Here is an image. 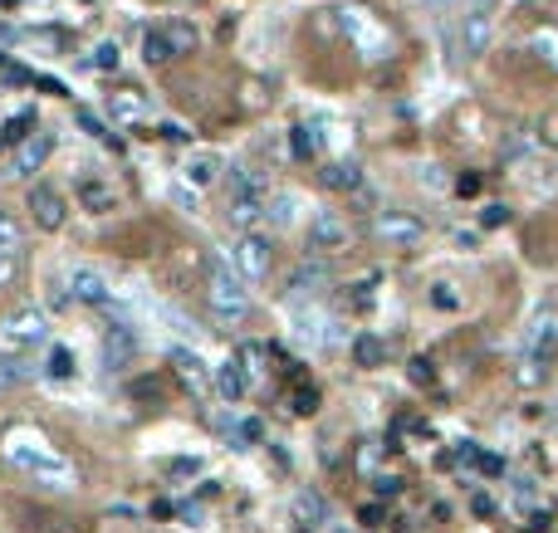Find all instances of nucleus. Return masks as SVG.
<instances>
[{"label":"nucleus","instance_id":"f257e3e1","mask_svg":"<svg viewBox=\"0 0 558 533\" xmlns=\"http://www.w3.org/2000/svg\"><path fill=\"white\" fill-rule=\"evenodd\" d=\"M5 455L15 460L25 475H35V485H49V489H74L79 485V470L39 431H30V426H15V431L5 436Z\"/></svg>","mask_w":558,"mask_h":533},{"label":"nucleus","instance_id":"f03ea898","mask_svg":"<svg viewBox=\"0 0 558 533\" xmlns=\"http://www.w3.org/2000/svg\"><path fill=\"white\" fill-rule=\"evenodd\" d=\"M554 352H558V313H554V309H539V313H534V323L524 328L520 377H524V382H539L544 372H549Z\"/></svg>","mask_w":558,"mask_h":533},{"label":"nucleus","instance_id":"7ed1b4c3","mask_svg":"<svg viewBox=\"0 0 558 533\" xmlns=\"http://www.w3.org/2000/svg\"><path fill=\"white\" fill-rule=\"evenodd\" d=\"M231 225L235 230H255V221L265 216V182L255 172H245V166H235L231 172Z\"/></svg>","mask_w":558,"mask_h":533},{"label":"nucleus","instance_id":"20e7f679","mask_svg":"<svg viewBox=\"0 0 558 533\" xmlns=\"http://www.w3.org/2000/svg\"><path fill=\"white\" fill-rule=\"evenodd\" d=\"M206 304L221 323H241L245 313H250V294H245V284L231 275V269H211V279H206Z\"/></svg>","mask_w":558,"mask_h":533},{"label":"nucleus","instance_id":"39448f33","mask_svg":"<svg viewBox=\"0 0 558 533\" xmlns=\"http://www.w3.org/2000/svg\"><path fill=\"white\" fill-rule=\"evenodd\" d=\"M231 259H235V269H241V279H250V284L270 279V265H275L270 235H260V230H241V240L231 245Z\"/></svg>","mask_w":558,"mask_h":533},{"label":"nucleus","instance_id":"423d86ee","mask_svg":"<svg viewBox=\"0 0 558 533\" xmlns=\"http://www.w3.org/2000/svg\"><path fill=\"white\" fill-rule=\"evenodd\" d=\"M338 20H343L348 39H353V45L363 49V59H387V55H392V35L368 15V10H343Z\"/></svg>","mask_w":558,"mask_h":533},{"label":"nucleus","instance_id":"0eeeda50","mask_svg":"<svg viewBox=\"0 0 558 533\" xmlns=\"http://www.w3.org/2000/svg\"><path fill=\"white\" fill-rule=\"evenodd\" d=\"M372 235H377L387 250H411V245H421L427 225H421L417 216H407V211H377V221H372Z\"/></svg>","mask_w":558,"mask_h":533},{"label":"nucleus","instance_id":"6e6552de","mask_svg":"<svg viewBox=\"0 0 558 533\" xmlns=\"http://www.w3.org/2000/svg\"><path fill=\"white\" fill-rule=\"evenodd\" d=\"M25 206H30V216H35V225H39V230H59V225L69 221V201H64V191H55L49 182H35V186H30Z\"/></svg>","mask_w":558,"mask_h":533},{"label":"nucleus","instance_id":"1a4fd4ad","mask_svg":"<svg viewBox=\"0 0 558 533\" xmlns=\"http://www.w3.org/2000/svg\"><path fill=\"white\" fill-rule=\"evenodd\" d=\"M5 343L10 348H39V343H49V318L39 309H20L5 318Z\"/></svg>","mask_w":558,"mask_h":533},{"label":"nucleus","instance_id":"9d476101","mask_svg":"<svg viewBox=\"0 0 558 533\" xmlns=\"http://www.w3.org/2000/svg\"><path fill=\"white\" fill-rule=\"evenodd\" d=\"M348 245V221L338 211H318L314 221H309V250L314 255H334V250Z\"/></svg>","mask_w":558,"mask_h":533},{"label":"nucleus","instance_id":"9b49d317","mask_svg":"<svg viewBox=\"0 0 558 533\" xmlns=\"http://www.w3.org/2000/svg\"><path fill=\"white\" fill-rule=\"evenodd\" d=\"M485 45H490V5L475 0V5L461 15V59L485 55Z\"/></svg>","mask_w":558,"mask_h":533},{"label":"nucleus","instance_id":"f8f14e48","mask_svg":"<svg viewBox=\"0 0 558 533\" xmlns=\"http://www.w3.org/2000/svg\"><path fill=\"white\" fill-rule=\"evenodd\" d=\"M69 294H74L79 304H93V309H108L113 304V284L98 275V269H89V265L69 269Z\"/></svg>","mask_w":558,"mask_h":533},{"label":"nucleus","instance_id":"ddd939ff","mask_svg":"<svg viewBox=\"0 0 558 533\" xmlns=\"http://www.w3.org/2000/svg\"><path fill=\"white\" fill-rule=\"evenodd\" d=\"M132 358H138V333H132V323H113V333L103 338V368L128 372Z\"/></svg>","mask_w":558,"mask_h":533},{"label":"nucleus","instance_id":"4468645a","mask_svg":"<svg viewBox=\"0 0 558 533\" xmlns=\"http://www.w3.org/2000/svg\"><path fill=\"white\" fill-rule=\"evenodd\" d=\"M108 113H113L118 128H142V123H148V93H138V89L108 93Z\"/></svg>","mask_w":558,"mask_h":533},{"label":"nucleus","instance_id":"2eb2a0df","mask_svg":"<svg viewBox=\"0 0 558 533\" xmlns=\"http://www.w3.org/2000/svg\"><path fill=\"white\" fill-rule=\"evenodd\" d=\"M250 386H255V377L245 372V358H241V352H235V358H225L221 368H216V392H221L225 402H241Z\"/></svg>","mask_w":558,"mask_h":533},{"label":"nucleus","instance_id":"dca6fc26","mask_svg":"<svg viewBox=\"0 0 558 533\" xmlns=\"http://www.w3.org/2000/svg\"><path fill=\"white\" fill-rule=\"evenodd\" d=\"M74 196H79V206L93 211V216H108L113 206H118V191H113V182H103V176H79Z\"/></svg>","mask_w":558,"mask_h":533},{"label":"nucleus","instance_id":"f3484780","mask_svg":"<svg viewBox=\"0 0 558 533\" xmlns=\"http://www.w3.org/2000/svg\"><path fill=\"white\" fill-rule=\"evenodd\" d=\"M172 368H177V377H182L186 386H191L196 396H206V392L216 386V372L206 368V362L196 358V352H186V348H177V352H172Z\"/></svg>","mask_w":558,"mask_h":533},{"label":"nucleus","instance_id":"a211bd4d","mask_svg":"<svg viewBox=\"0 0 558 533\" xmlns=\"http://www.w3.org/2000/svg\"><path fill=\"white\" fill-rule=\"evenodd\" d=\"M49 148H55V142H49V132H30V138L15 148V157H10V172H15V176L39 172V166H45V157H49Z\"/></svg>","mask_w":558,"mask_h":533},{"label":"nucleus","instance_id":"6ab92c4d","mask_svg":"<svg viewBox=\"0 0 558 533\" xmlns=\"http://www.w3.org/2000/svg\"><path fill=\"white\" fill-rule=\"evenodd\" d=\"M318 176H324L328 191H358V186H363V166L358 162H328Z\"/></svg>","mask_w":558,"mask_h":533},{"label":"nucleus","instance_id":"aec40b11","mask_svg":"<svg viewBox=\"0 0 558 533\" xmlns=\"http://www.w3.org/2000/svg\"><path fill=\"white\" fill-rule=\"evenodd\" d=\"M353 362L358 368H382V362H387V343H382L377 333H358L353 338Z\"/></svg>","mask_w":558,"mask_h":533},{"label":"nucleus","instance_id":"412c9836","mask_svg":"<svg viewBox=\"0 0 558 533\" xmlns=\"http://www.w3.org/2000/svg\"><path fill=\"white\" fill-rule=\"evenodd\" d=\"M142 59H148V64H172V39H167V30H148V35H142Z\"/></svg>","mask_w":558,"mask_h":533},{"label":"nucleus","instance_id":"4be33fe9","mask_svg":"<svg viewBox=\"0 0 558 533\" xmlns=\"http://www.w3.org/2000/svg\"><path fill=\"white\" fill-rule=\"evenodd\" d=\"M216 172H221V157H211V152H196L191 162H186V182L191 186H211Z\"/></svg>","mask_w":558,"mask_h":533},{"label":"nucleus","instance_id":"5701e85b","mask_svg":"<svg viewBox=\"0 0 558 533\" xmlns=\"http://www.w3.org/2000/svg\"><path fill=\"white\" fill-rule=\"evenodd\" d=\"M162 30H167V39H172V55H191V49H196V25H191V20H167V25H162Z\"/></svg>","mask_w":558,"mask_h":533},{"label":"nucleus","instance_id":"b1692460","mask_svg":"<svg viewBox=\"0 0 558 533\" xmlns=\"http://www.w3.org/2000/svg\"><path fill=\"white\" fill-rule=\"evenodd\" d=\"M35 377V368H30L25 358H0V392H10V386H25Z\"/></svg>","mask_w":558,"mask_h":533},{"label":"nucleus","instance_id":"393cba45","mask_svg":"<svg viewBox=\"0 0 558 533\" xmlns=\"http://www.w3.org/2000/svg\"><path fill=\"white\" fill-rule=\"evenodd\" d=\"M328 279V269L324 265H299L294 269V279H289V294H314L318 284Z\"/></svg>","mask_w":558,"mask_h":533},{"label":"nucleus","instance_id":"a878e982","mask_svg":"<svg viewBox=\"0 0 558 533\" xmlns=\"http://www.w3.org/2000/svg\"><path fill=\"white\" fill-rule=\"evenodd\" d=\"M20 245H25V225L0 211V255H20Z\"/></svg>","mask_w":558,"mask_h":533},{"label":"nucleus","instance_id":"bb28decb","mask_svg":"<svg viewBox=\"0 0 558 533\" xmlns=\"http://www.w3.org/2000/svg\"><path fill=\"white\" fill-rule=\"evenodd\" d=\"M49 377H55V382H69V377H74V372H79V362H74V352H69V348H49Z\"/></svg>","mask_w":558,"mask_h":533},{"label":"nucleus","instance_id":"cd10ccee","mask_svg":"<svg viewBox=\"0 0 558 533\" xmlns=\"http://www.w3.org/2000/svg\"><path fill=\"white\" fill-rule=\"evenodd\" d=\"M289 148H294V157H299V162H309V157L318 152V138H314V128H294V132H289Z\"/></svg>","mask_w":558,"mask_h":533},{"label":"nucleus","instance_id":"c85d7f7f","mask_svg":"<svg viewBox=\"0 0 558 533\" xmlns=\"http://www.w3.org/2000/svg\"><path fill=\"white\" fill-rule=\"evenodd\" d=\"M0 132H5V142H25L30 132H35V113H15V118H10Z\"/></svg>","mask_w":558,"mask_h":533},{"label":"nucleus","instance_id":"c756f323","mask_svg":"<svg viewBox=\"0 0 558 533\" xmlns=\"http://www.w3.org/2000/svg\"><path fill=\"white\" fill-rule=\"evenodd\" d=\"M123 64V55H118V39H103L98 49H93V69H103V74H108V69H118Z\"/></svg>","mask_w":558,"mask_h":533},{"label":"nucleus","instance_id":"7c9ffc66","mask_svg":"<svg viewBox=\"0 0 558 533\" xmlns=\"http://www.w3.org/2000/svg\"><path fill=\"white\" fill-rule=\"evenodd\" d=\"M294 509H299V519H314V524H324V514H328L318 495H299V499H294Z\"/></svg>","mask_w":558,"mask_h":533},{"label":"nucleus","instance_id":"2f4dec72","mask_svg":"<svg viewBox=\"0 0 558 533\" xmlns=\"http://www.w3.org/2000/svg\"><path fill=\"white\" fill-rule=\"evenodd\" d=\"M20 275H25V265H20V255H0V289H15Z\"/></svg>","mask_w":558,"mask_h":533},{"label":"nucleus","instance_id":"473e14b6","mask_svg":"<svg viewBox=\"0 0 558 533\" xmlns=\"http://www.w3.org/2000/svg\"><path fill=\"white\" fill-rule=\"evenodd\" d=\"M74 123H79L84 132H93V138H103V142H108V128H103V118H98L93 108H74Z\"/></svg>","mask_w":558,"mask_h":533},{"label":"nucleus","instance_id":"72a5a7b5","mask_svg":"<svg viewBox=\"0 0 558 533\" xmlns=\"http://www.w3.org/2000/svg\"><path fill=\"white\" fill-rule=\"evenodd\" d=\"M514 499H520V504H534V499H539V479H534V475H514Z\"/></svg>","mask_w":558,"mask_h":533},{"label":"nucleus","instance_id":"f704fd0d","mask_svg":"<svg viewBox=\"0 0 558 533\" xmlns=\"http://www.w3.org/2000/svg\"><path fill=\"white\" fill-rule=\"evenodd\" d=\"M294 411L299 416H314L318 411V392H314V386H299V392H294Z\"/></svg>","mask_w":558,"mask_h":533},{"label":"nucleus","instance_id":"c9c22d12","mask_svg":"<svg viewBox=\"0 0 558 533\" xmlns=\"http://www.w3.org/2000/svg\"><path fill=\"white\" fill-rule=\"evenodd\" d=\"M504 221H510V206H485V211H480V225L485 230H500Z\"/></svg>","mask_w":558,"mask_h":533},{"label":"nucleus","instance_id":"e433bc0d","mask_svg":"<svg viewBox=\"0 0 558 533\" xmlns=\"http://www.w3.org/2000/svg\"><path fill=\"white\" fill-rule=\"evenodd\" d=\"M411 382H417V386H431V382H436V372H431V358H411Z\"/></svg>","mask_w":558,"mask_h":533},{"label":"nucleus","instance_id":"4c0bfd02","mask_svg":"<svg viewBox=\"0 0 558 533\" xmlns=\"http://www.w3.org/2000/svg\"><path fill=\"white\" fill-rule=\"evenodd\" d=\"M534 49H549L544 59H549V64L558 69V35H534Z\"/></svg>","mask_w":558,"mask_h":533},{"label":"nucleus","instance_id":"58836bf2","mask_svg":"<svg viewBox=\"0 0 558 533\" xmlns=\"http://www.w3.org/2000/svg\"><path fill=\"white\" fill-rule=\"evenodd\" d=\"M172 475H177V479H186V475H201V460H172Z\"/></svg>","mask_w":558,"mask_h":533},{"label":"nucleus","instance_id":"ea45409f","mask_svg":"<svg viewBox=\"0 0 558 533\" xmlns=\"http://www.w3.org/2000/svg\"><path fill=\"white\" fill-rule=\"evenodd\" d=\"M235 436H241V441H250V445H255V441H260L265 431H260V421H241V426H235Z\"/></svg>","mask_w":558,"mask_h":533},{"label":"nucleus","instance_id":"a19ab883","mask_svg":"<svg viewBox=\"0 0 558 533\" xmlns=\"http://www.w3.org/2000/svg\"><path fill=\"white\" fill-rule=\"evenodd\" d=\"M275 221H294V196H279L275 201Z\"/></svg>","mask_w":558,"mask_h":533},{"label":"nucleus","instance_id":"79ce46f5","mask_svg":"<svg viewBox=\"0 0 558 533\" xmlns=\"http://www.w3.org/2000/svg\"><path fill=\"white\" fill-rule=\"evenodd\" d=\"M431 304H436V309H456V294H451L446 284H436V294H431Z\"/></svg>","mask_w":558,"mask_h":533},{"label":"nucleus","instance_id":"37998d69","mask_svg":"<svg viewBox=\"0 0 558 533\" xmlns=\"http://www.w3.org/2000/svg\"><path fill=\"white\" fill-rule=\"evenodd\" d=\"M397 489H402V479H397V475H382V479H377V495H382V499H392Z\"/></svg>","mask_w":558,"mask_h":533},{"label":"nucleus","instance_id":"c03bdc74","mask_svg":"<svg viewBox=\"0 0 558 533\" xmlns=\"http://www.w3.org/2000/svg\"><path fill=\"white\" fill-rule=\"evenodd\" d=\"M470 509H475L480 519H490V514H495V499H490V495H475V499H470Z\"/></svg>","mask_w":558,"mask_h":533},{"label":"nucleus","instance_id":"a18cd8bd","mask_svg":"<svg viewBox=\"0 0 558 533\" xmlns=\"http://www.w3.org/2000/svg\"><path fill=\"white\" fill-rule=\"evenodd\" d=\"M162 138H172V142H186V138H191V132H186L182 123H162Z\"/></svg>","mask_w":558,"mask_h":533},{"label":"nucleus","instance_id":"49530a36","mask_svg":"<svg viewBox=\"0 0 558 533\" xmlns=\"http://www.w3.org/2000/svg\"><path fill=\"white\" fill-rule=\"evenodd\" d=\"M549 529V514H544V509H534V519H529V533H544Z\"/></svg>","mask_w":558,"mask_h":533},{"label":"nucleus","instance_id":"de8ad7c7","mask_svg":"<svg viewBox=\"0 0 558 533\" xmlns=\"http://www.w3.org/2000/svg\"><path fill=\"white\" fill-rule=\"evenodd\" d=\"M358 519H363V524L372 529V524H382V509H377V504H368V509H363V514H358Z\"/></svg>","mask_w":558,"mask_h":533},{"label":"nucleus","instance_id":"09e8293b","mask_svg":"<svg viewBox=\"0 0 558 533\" xmlns=\"http://www.w3.org/2000/svg\"><path fill=\"white\" fill-rule=\"evenodd\" d=\"M480 191V176H461V196H475Z\"/></svg>","mask_w":558,"mask_h":533},{"label":"nucleus","instance_id":"8fccbe9b","mask_svg":"<svg viewBox=\"0 0 558 533\" xmlns=\"http://www.w3.org/2000/svg\"><path fill=\"white\" fill-rule=\"evenodd\" d=\"M0 148H5V132H0Z\"/></svg>","mask_w":558,"mask_h":533}]
</instances>
